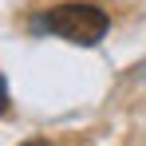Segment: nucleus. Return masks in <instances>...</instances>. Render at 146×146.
Returning <instances> with one entry per match:
<instances>
[{
    "mask_svg": "<svg viewBox=\"0 0 146 146\" xmlns=\"http://www.w3.org/2000/svg\"><path fill=\"white\" fill-rule=\"evenodd\" d=\"M44 28H48L51 36L67 40V44H83V48H91V44H99V40L107 36L111 20H107V12H103L99 4L67 0V4L51 8L48 16H44Z\"/></svg>",
    "mask_w": 146,
    "mask_h": 146,
    "instance_id": "f257e3e1",
    "label": "nucleus"
},
{
    "mask_svg": "<svg viewBox=\"0 0 146 146\" xmlns=\"http://www.w3.org/2000/svg\"><path fill=\"white\" fill-rule=\"evenodd\" d=\"M20 146H51L48 138H28V142H20Z\"/></svg>",
    "mask_w": 146,
    "mask_h": 146,
    "instance_id": "f03ea898",
    "label": "nucleus"
}]
</instances>
